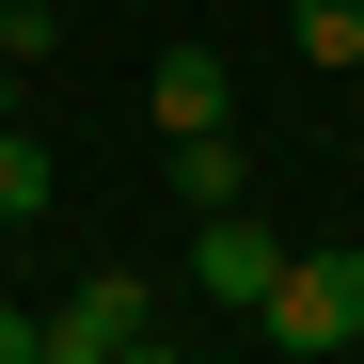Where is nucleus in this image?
I'll return each mask as SVG.
<instances>
[{
	"instance_id": "f257e3e1",
	"label": "nucleus",
	"mask_w": 364,
	"mask_h": 364,
	"mask_svg": "<svg viewBox=\"0 0 364 364\" xmlns=\"http://www.w3.org/2000/svg\"><path fill=\"white\" fill-rule=\"evenodd\" d=\"M254 317H269V348H285V364H333V348H364V254H348V237H333V254H285Z\"/></svg>"
},
{
	"instance_id": "f03ea898",
	"label": "nucleus",
	"mask_w": 364,
	"mask_h": 364,
	"mask_svg": "<svg viewBox=\"0 0 364 364\" xmlns=\"http://www.w3.org/2000/svg\"><path fill=\"white\" fill-rule=\"evenodd\" d=\"M269 269H285V237H269V222H237V206H206V237H191V285L254 317V301H269Z\"/></svg>"
},
{
	"instance_id": "7ed1b4c3",
	"label": "nucleus",
	"mask_w": 364,
	"mask_h": 364,
	"mask_svg": "<svg viewBox=\"0 0 364 364\" xmlns=\"http://www.w3.org/2000/svg\"><path fill=\"white\" fill-rule=\"evenodd\" d=\"M143 111H159V143H191V127H222V111H237V64H222V48H159Z\"/></svg>"
},
{
	"instance_id": "20e7f679",
	"label": "nucleus",
	"mask_w": 364,
	"mask_h": 364,
	"mask_svg": "<svg viewBox=\"0 0 364 364\" xmlns=\"http://www.w3.org/2000/svg\"><path fill=\"white\" fill-rule=\"evenodd\" d=\"M285 48L301 64H364V0H285Z\"/></svg>"
},
{
	"instance_id": "39448f33",
	"label": "nucleus",
	"mask_w": 364,
	"mask_h": 364,
	"mask_svg": "<svg viewBox=\"0 0 364 364\" xmlns=\"http://www.w3.org/2000/svg\"><path fill=\"white\" fill-rule=\"evenodd\" d=\"M48 191H64V159H48L32 127H0V222H48Z\"/></svg>"
},
{
	"instance_id": "423d86ee",
	"label": "nucleus",
	"mask_w": 364,
	"mask_h": 364,
	"mask_svg": "<svg viewBox=\"0 0 364 364\" xmlns=\"http://www.w3.org/2000/svg\"><path fill=\"white\" fill-rule=\"evenodd\" d=\"M159 174H174V191H191V206H237V143H222V127H191V143H174Z\"/></svg>"
},
{
	"instance_id": "0eeeda50",
	"label": "nucleus",
	"mask_w": 364,
	"mask_h": 364,
	"mask_svg": "<svg viewBox=\"0 0 364 364\" xmlns=\"http://www.w3.org/2000/svg\"><path fill=\"white\" fill-rule=\"evenodd\" d=\"M48 48H64V16L48 0H0V64H48Z\"/></svg>"
},
{
	"instance_id": "6e6552de",
	"label": "nucleus",
	"mask_w": 364,
	"mask_h": 364,
	"mask_svg": "<svg viewBox=\"0 0 364 364\" xmlns=\"http://www.w3.org/2000/svg\"><path fill=\"white\" fill-rule=\"evenodd\" d=\"M32 333H48V317H32V301H0V364H32Z\"/></svg>"
},
{
	"instance_id": "1a4fd4ad",
	"label": "nucleus",
	"mask_w": 364,
	"mask_h": 364,
	"mask_svg": "<svg viewBox=\"0 0 364 364\" xmlns=\"http://www.w3.org/2000/svg\"><path fill=\"white\" fill-rule=\"evenodd\" d=\"M111 364H191V348H174V333H127V348H111Z\"/></svg>"
}]
</instances>
